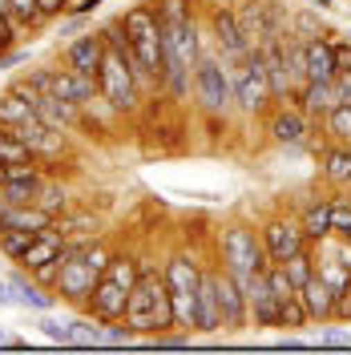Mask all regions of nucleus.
<instances>
[{
	"label": "nucleus",
	"instance_id": "f257e3e1",
	"mask_svg": "<svg viewBox=\"0 0 351 355\" xmlns=\"http://www.w3.org/2000/svg\"><path fill=\"white\" fill-rule=\"evenodd\" d=\"M157 21H162V89L182 101L190 97V73L194 61L206 53L198 37L194 8L186 0H162L157 4Z\"/></svg>",
	"mask_w": 351,
	"mask_h": 355
},
{
	"label": "nucleus",
	"instance_id": "f03ea898",
	"mask_svg": "<svg viewBox=\"0 0 351 355\" xmlns=\"http://www.w3.org/2000/svg\"><path fill=\"white\" fill-rule=\"evenodd\" d=\"M117 24L130 41L126 61L137 77V89L162 85V21H157V8L154 4H133V8H126V17Z\"/></svg>",
	"mask_w": 351,
	"mask_h": 355
},
{
	"label": "nucleus",
	"instance_id": "7ed1b4c3",
	"mask_svg": "<svg viewBox=\"0 0 351 355\" xmlns=\"http://www.w3.org/2000/svg\"><path fill=\"white\" fill-rule=\"evenodd\" d=\"M101 41H105V57H101V73H97V93L113 113H133L142 101V89H137V77L126 61L130 41H126L121 24H105Z\"/></svg>",
	"mask_w": 351,
	"mask_h": 355
},
{
	"label": "nucleus",
	"instance_id": "20e7f679",
	"mask_svg": "<svg viewBox=\"0 0 351 355\" xmlns=\"http://www.w3.org/2000/svg\"><path fill=\"white\" fill-rule=\"evenodd\" d=\"M126 323H130L133 335H166L178 327V315L162 270L142 266V275H137V283L130 291V303H126Z\"/></svg>",
	"mask_w": 351,
	"mask_h": 355
},
{
	"label": "nucleus",
	"instance_id": "39448f33",
	"mask_svg": "<svg viewBox=\"0 0 351 355\" xmlns=\"http://www.w3.org/2000/svg\"><path fill=\"white\" fill-rule=\"evenodd\" d=\"M110 246L101 243V239H93V243H77L73 250L65 254V263H61V275H57V299H65L73 307L89 311V299H93V287H97V279L105 275V266H110Z\"/></svg>",
	"mask_w": 351,
	"mask_h": 355
},
{
	"label": "nucleus",
	"instance_id": "423d86ee",
	"mask_svg": "<svg viewBox=\"0 0 351 355\" xmlns=\"http://www.w3.org/2000/svg\"><path fill=\"white\" fill-rule=\"evenodd\" d=\"M142 266L133 254H110V266H105V275L97 279V287H93V299H89V315H97L101 323H121L126 319V303H130V291L137 283V275H142Z\"/></svg>",
	"mask_w": 351,
	"mask_h": 355
},
{
	"label": "nucleus",
	"instance_id": "0eeeda50",
	"mask_svg": "<svg viewBox=\"0 0 351 355\" xmlns=\"http://www.w3.org/2000/svg\"><path fill=\"white\" fill-rule=\"evenodd\" d=\"M190 93H194L198 110L214 113V117H226V113L239 110V101H234V73H230V65L222 61L219 53H202L194 61Z\"/></svg>",
	"mask_w": 351,
	"mask_h": 355
},
{
	"label": "nucleus",
	"instance_id": "6e6552de",
	"mask_svg": "<svg viewBox=\"0 0 351 355\" xmlns=\"http://www.w3.org/2000/svg\"><path fill=\"white\" fill-rule=\"evenodd\" d=\"M219 254H222V270H230V275L239 279L242 291H250V283H255L266 266H271L259 230H250V226H242V222H234V226H226V230H222Z\"/></svg>",
	"mask_w": 351,
	"mask_h": 355
},
{
	"label": "nucleus",
	"instance_id": "1a4fd4ad",
	"mask_svg": "<svg viewBox=\"0 0 351 355\" xmlns=\"http://www.w3.org/2000/svg\"><path fill=\"white\" fill-rule=\"evenodd\" d=\"M166 291H170V303L178 315V331H194L198 327V287H202V263H198L190 250H174L166 266Z\"/></svg>",
	"mask_w": 351,
	"mask_h": 355
},
{
	"label": "nucleus",
	"instance_id": "9d476101",
	"mask_svg": "<svg viewBox=\"0 0 351 355\" xmlns=\"http://www.w3.org/2000/svg\"><path fill=\"white\" fill-rule=\"evenodd\" d=\"M234 12H239L242 33L250 37V44H255V49H259V44H266V41H275V37H286V28H291V12H286L283 4L242 0V4H234Z\"/></svg>",
	"mask_w": 351,
	"mask_h": 355
},
{
	"label": "nucleus",
	"instance_id": "9b49d317",
	"mask_svg": "<svg viewBox=\"0 0 351 355\" xmlns=\"http://www.w3.org/2000/svg\"><path fill=\"white\" fill-rule=\"evenodd\" d=\"M210 41H214V53H219L230 69L242 65V61L255 53V44H250V37L242 33L239 12H234L230 4H219V8L210 12Z\"/></svg>",
	"mask_w": 351,
	"mask_h": 355
},
{
	"label": "nucleus",
	"instance_id": "f8f14e48",
	"mask_svg": "<svg viewBox=\"0 0 351 355\" xmlns=\"http://www.w3.org/2000/svg\"><path fill=\"white\" fill-rule=\"evenodd\" d=\"M33 77V85L44 89V93H53L57 101H69V105H77V110H85L93 97H101L97 93V81H89L81 73H73V69H33L28 73Z\"/></svg>",
	"mask_w": 351,
	"mask_h": 355
},
{
	"label": "nucleus",
	"instance_id": "ddd939ff",
	"mask_svg": "<svg viewBox=\"0 0 351 355\" xmlns=\"http://www.w3.org/2000/svg\"><path fill=\"white\" fill-rule=\"evenodd\" d=\"M234 73V101H239L242 113H263L271 101H275V93H271V81H266L263 73V61H259V49L242 61V65L230 69Z\"/></svg>",
	"mask_w": 351,
	"mask_h": 355
},
{
	"label": "nucleus",
	"instance_id": "4468645a",
	"mask_svg": "<svg viewBox=\"0 0 351 355\" xmlns=\"http://www.w3.org/2000/svg\"><path fill=\"white\" fill-rule=\"evenodd\" d=\"M266 133H271L275 146H286V150H311V146H315V137H311V133H315V121H311L295 101H291V105H279V110H271Z\"/></svg>",
	"mask_w": 351,
	"mask_h": 355
},
{
	"label": "nucleus",
	"instance_id": "2eb2a0df",
	"mask_svg": "<svg viewBox=\"0 0 351 355\" xmlns=\"http://www.w3.org/2000/svg\"><path fill=\"white\" fill-rule=\"evenodd\" d=\"M259 239H263V250L271 263H286L291 254H299V250H307V234H303V226L299 218H286V214H275V218L263 222V230H259Z\"/></svg>",
	"mask_w": 351,
	"mask_h": 355
},
{
	"label": "nucleus",
	"instance_id": "dca6fc26",
	"mask_svg": "<svg viewBox=\"0 0 351 355\" xmlns=\"http://www.w3.org/2000/svg\"><path fill=\"white\" fill-rule=\"evenodd\" d=\"M219 307H222V331H246L250 327V303L246 291L239 287V279L230 270L219 266Z\"/></svg>",
	"mask_w": 351,
	"mask_h": 355
},
{
	"label": "nucleus",
	"instance_id": "f3484780",
	"mask_svg": "<svg viewBox=\"0 0 351 355\" xmlns=\"http://www.w3.org/2000/svg\"><path fill=\"white\" fill-rule=\"evenodd\" d=\"M101 57H105V41H101V33H81L77 41L65 44V65L73 73H81L89 81H97V73H101Z\"/></svg>",
	"mask_w": 351,
	"mask_h": 355
},
{
	"label": "nucleus",
	"instance_id": "a211bd4d",
	"mask_svg": "<svg viewBox=\"0 0 351 355\" xmlns=\"http://www.w3.org/2000/svg\"><path fill=\"white\" fill-rule=\"evenodd\" d=\"M259 61H263V73H266V81H271L275 101H286L295 93L291 73H286V37H275V41L259 44Z\"/></svg>",
	"mask_w": 351,
	"mask_h": 355
},
{
	"label": "nucleus",
	"instance_id": "6ab92c4d",
	"mask_svg": "<svg viewBox=\"0 0 351 355\" xmlns=\"http://www.w3.org/2000/svg\"><path fill=\"white\" fill-rule=\"evenodd\" d=\"M319 178L335 190H351V146L348 141H327L319 150Z\"/></svg>",
	"mask_w": 351,
	"mask_h": 355
},
{
	"label": "nucleus",
	"instance_id": "aec40b11",
	"mask_svg": "<svg viewBox=\"0 0 351 355\" xmlns=\"http://www.w3.org/2000/svg\"><path fill=\"white\" fill-rule=\"evenodd\" d=\"M246 303H250V327H263V331H275V327H279V295L271 291L266 275H259V279L250 283Z\"/></svg>",
	"mask_w": 351,
	"mask_h": 355
},
{
	"label": "nucleus",
	"instance_id": "412c9836",
	"mask_svg": "<svg viewBox=\"0 0 351 355\" xmlns=\"http://www.w3.org/2000/svg\"><path fill=\"white\" fill-rule=\"evenodd\" d=\"M202 335L222 331V307H219V270H202V287H198V327Z\"/></svg>",
	"mask_w": 351,
	"mask_h": 355
},
{
	"label": "nucleus",
	"instance_id": "4be33fe9",
	"mask_svg": "<svg viewBox=\"0 0 351 355\" xmlns=\"http://www.w3.org/2000/svg\"><path fill=\"white\" fill-rule=\"evenodd\" d=\"M286 101H295V105L307 113L311 121H323L339 97H335V85H331V81H303V85L286 97Z\"/></svg>",
	"mask_w": 351,
	"mask_h": 355
},
{
	"label": "nucleus",
	"instance_id": "5701e85b",
	"mask_svg": "<svg viewBox=\"0 0 351 355\" xmlns=\"http://www.w3.org/2000/svg\"><path fill=\"white\" fill-rule=\"evenodd\" d=\"M299 299H303V307H307L311 323H331V311H335V291L327 287V279L315 270L307 283L299 287Z\"/></svg>",
	"mask_w": 351,
	"mask_h": 355
},
{
	"label": "nucleus",
	"instance_id": "b1692460",
	"mask_svg": "<svg viewBox=\"0 0 351 355\" xmlns=\"http://www.w3.org/2000/svg\"><path fill=\"white\" fill-rule=\"evenodd\" d=\"M303 65H307V81H335V41L327 37L303 41Z\"/></svg>",
	"mask_w": 351,
	"mask_h": 355
},
{
	"label": "nucleus",
	"instance_id": "393cba45",
	"mask_svg": "<svg viewBox=\"0 0 351 355\" xmlns=\"http://www.w3.org/2000/svg\"><path fill=\"white\" fill-rule=\"evenodd\" d=\"M8 287H12L17 307H28V311H53L57 307V295H53L49 287H41L37 279H24V266L8 275Z\"/></svg>",
	"mask_w": 351,
	"mask_h": 355
},
{
	"label": "nucleus",
	"instance_id": "a878e982",
	"mask_svg": "<svg viewBox=\"0 0 351 355\" xmlns=\"http://www.w3.org/2000/svg\"><path fill=\"white\" fill-rule=\"evenodd\" d=\"M53 226L61 230V239L65 243H93L97 239V230H101V218L97 214H85V210H65L61 218H53Z\"/></svg>",
	"mask_w": 351,
	"mask_h": 355
},
{
	"label": "nucleus",
	"instance_id": "bb28decb",
	"mask_svg": "<svg viewBox=\"0 0 351 355\" xmlns=\"http://www.w3.org/2000/svg\"><path fill=\"white\" fill-rule=\"evenodd\" d=\"M299 226H303V234H307L311 246L331 239V198H311L299 210Z\"/></svg>",
	"mask_w": 351,
	"mask_h": 355
},
{
	"label": "nucleus",
	"instance_id": "cd10ccee",
	"mask_svg": "<svg viewBox=\"0 0 351 355\" xmlns=\"http://www.w3.org/2000/svg\"><path fill=\"white\" fill-rule=\"evenodd\" d=\"M44 226H53V214H44L37 206L0 202V230H44Z\"/></svg>",
	"mask_w": 351,
	"mask_h": 355
},
{
	"label": "nucleus",
	"instance_id": "c85d7f7f",
	"mask_svg": "<svg viewBox=\"0 0 351 355\" xmlns=\"http://www.w3.org/2000/svg\"><path fill=\"white\" fill-rule=\"evenodd\" d=\"M33 206H37V210H44V214H53V218H61V214L69 210V190L61 186V182L44 178L41 190H37V198H33Z\"/></svg>",
	"mask_w": 351,
	"mask_h": 355
},
{
	"label": "nucleus",
	"instance_id": "c756f323",
	"mask_svg": "<svg viewBox=\"0 0 351 355\" xmlns=\"http://www.w3.org/2000/svg\"><path fill=\"white\" fill-rule=\"evenodd\" d=\"M33 117V105L24 101L21 93H12V89H4L0 93V130H17Z\"/></svg>",
	"mask_w": 351,
	"mask_h": 355
},
{
	"label": "nucleus",
	"instance_id": "7c9ffc66",
	"mask_svg": "<svg viewBox=\"0 0 351 355\" xmlns=\"http://www.w3.org/2000/svg\"><path fill=\"white\" fill-rule=\"evenodd\" d=\"M101 331H105V323H101L97 315L73 319V323H69V347H101Z\"/></svg>",
	"mask_w": 351,
	"mask_h": 355
},
{
	"label": "nucleus",
	"instance_id": "2f4dec72",
	"mask_svg": "<svg viewBox=\"0 0 351 355\" xmlns=\"http://www.w3.org/2000/svg\"><path fill=\"white\" fill-rule=\"evenodd\" d=\"M295 41H311V37H327L323 33V21H319V8H299V12H291V28H286Z\"/></svg>",
	"mask_w": 351,
	"mask_h": 355
},
{
	"label": "nucleus",
	"instance_id": "473e14b6",
	"mask_svg": "<svg viewBox=\"0 0 351 355\" xmlns=\"http://www.w3.org/2000/svg\"><path fill=\"white\" fill-rule=\"evenodd\" d=\"M323 130L331 141H348L351 146V101H335L331 113L323 117Z\"/></svg>",
	"mask_w": 351,
	"mask_h": 355
},
{
	"label": "nucleus",
	"instance_id": "72a5a7b5",
	"mask_svg": "<svg viewBox=\"0 0 351 355\" xmlns=\"http://www.w3.org/2000/svg\"><path fill=\"white\" fill-rule=\"evenodd\" d=\"M307 323H311V315H307L299 295H291V299L279 303V331H303Z\"/></svg>",
	"mask_w": 351,
	"mask_h": 355
},
{
	"label": "nucleus",
	"instance_id": "f704fd0d",
	"mask_svg": "<svg viewBox=\"0 0 351 355\" xmlns=\"http://www.w3.org/2000/svg\"><path fill=\"white\" fill-rule=\"evenodd\" d=\"M279 266L286 270V279H291V283H295V291H299L311 275H315V246L299 250V254H291V259H286V263H279Z\"/></svg>",
	"mask_w": 351,
	"mask_h": 355
},
{
	"label": "nucleus",
	"instance_id": "c9c22d12",
	"mask_svg": "<svg viewBox=\"0 0 351 355\" xmlns=\"http://www.w3.org/2000/svg\"><path fill=\"white\" fill-rule=\"evenodd\" d=\"M0 162L4 166H24V162H37V157L12 130H0Z\"/></svg>",
	"mask_w": 351,
	"mask_h": 355
},
{
	"label": "nucleus",
	"instance_id": "e433bc0d",
	"mask_svg": "<svg viewBox=\"0 0 351 355\" xmlns=\"http://www.w3.org/2000/svg\"><path fill=\"white\" fill-rule=\"evenodd\" d=\"M37 234H41V230H0V254L12 259V263H21V254L28 250V243H33Z\"/></svg>",
	"mask_w": 351,
	"mask_h": 355
},
{
	"label": "nucleus",
	"instance_id": "4c0bfd02",
	"mask_svg": "<svg viewBox=\"0 0 351 355\" xmlns=\"http://www.w3.org/2000/svg\"><path fill=\"white\" fill-rule=\"evenodd\" d=\"M331 234L335 239H351V194H335L331 198Z\"/></svg>",
	"mask_w": 351,
	"mask_h": 355
},
{
	"label": "nucleus",
	"instance_id": "58836bf2",
	"mask_svg": "<svg viewBox=\"0 0 351 355\" xmlns=\"http://www.w3.org/2000/svg\"><path fill=\"white\" fill-rule=\"evenodd\" d=\"M8 17L17 21V28H37L44 21L41 4L37 0H8Z\"/></svg>",
	"mask_w": 351,
	"mask_h": 355
},
{
	"label": "nucleus",
	"instance_id": "ea45409f",
	"mask_svg": "<svg viewBox=\"0 0 351 355\" xmlns=\"http://www.w3.org/2000/svg\"><path fill=\"white\" fill-rule=\"evenodd\" d=\"M41 335L49 339V343H61V347H69V323H61V319H53L49 311H41Z\"/></svg>",
	"mask_w": 351,
	"mask_h": 355
},
{
	"label": "nucleus",
	"instance_id": "a19ab883",
	"mask_svg": "<svg viewBox=\"0 0 351 355\" xmlns=\"http://www.w3.org/2000/svg\"><path fill=\"white\" fill-rule=\"evenodd\" d=\"M130 343H133L130 323H126V327H117V319L105 323V331H101V347H130Z\"/></svg>",
	"mask_w": 351,
	"mask_h": 355
},
{
	"label": "nucleus",
	"instance_id": "79ce46f5",
	"mask_svg": "<svg viewBox=\"0 0 351 355\" xmlns=\"http://www.w3.org/2000/svg\"><path fill=\"white\" fill-rule=\"evenodd\" d=\"M319 347H351V331L327 327V331H319Z\"/></svg>",
	"mask_w": 351,
	"mask_h": 355
},
{
	"label": "nucleus",
	"instance_id": "37998d69",
	"mask_svg": "<svg viewBox=\"0 0 351 355\" xmlns=\"http://www.w3.org/2000/svg\"><path fill=\"white\" fill-rule=\"evenodd\" d=\"M331 323H351V291L335 295V311H331Z\"/></svg>",
	"mask_w": 351,
	"mask_h": 355
},
{
	"label": "nucleus",
	"instance_id": "c03bdc74",
	"mask_svg": "<svg viewBox=\"0 0 351 355\" xmlns=\"http://www.w3.org/2000/svg\"><path fill=\"white\" fill-rule=\"evenodd\" d=\"M331 85H335V97H339V101H351V69H339Z\"/></svg>",
	"mask_w": 351,
	"mask_h": 355
},
{
	"label": "nucleus",
	"instance_id": "a18cd8bd",
	"mask_svg": "<svg viewBox=\"0 0 351 355\" xmlns=\"http://www.w3.org/2000/svg\"><path fill=\"white\" fill-rule=\"evenodd\" d=\"M351 69V41H335V73Z\"/></svg>",
	"mask_w": 351,
	"mask_h": 355
},
{
	"label": "nucleus",
	"instance_id": "49530a36",
	"mask_svg": "<svg viewBox=\"0 0 351 355\" xmlns=\"http://www.w3.org/2000/svg\"><path fill=\"white\" fill-rule=\"evenodd\" d=\"M41 4L44 17H61V12H69V0H37Z\"/></svg>",
	"mask_w": 351,
	"mask_h": 355
},
{
	"label": "nucleus",
	"instance_id": "de8ad7c7",
	"mask_svg": "<svg viewBox=\"0 0 351 355\" xmlns=\"http://www.w3.org/2000/svg\"><path fill=\"white\" fill-rule=\"evenodd\" d=\"M0 307H17V299H12V287H8V279H0Z\"/></svg>",
	"mask_w": 351,
	"mask_h": 355
},
{
	"label": "nucleus",
	"instance_id": "09e8293b",
	"mask_svg": "<svg viewBox=\"0 0 351 355\" xmlns=\"http://www.w3.org/2000/svg\"><path fill=\"white\" fill-rule=\"evenodd\" d=\"M311 8H319V12H331V8H335V4H331V0H307Z\"/></svg>",
	"mask_w": 351,
	"mask_h": 355
},
{
	"label": "nucleus",
	"instance_id": "8fccbe9b",
	"mask_svg": "<svg viewBox=\"0 0 351 355\" xmlns=\"http://www.w3.org/2000/svg\"><path fill=\"white\" fill-rule=\"evenodd\" d=\"M8 178H12V166H4V162H0V186H4Z\"/></svg>",
	"mask_w": 351,
	"mask_h": 355
}]
</instances>
